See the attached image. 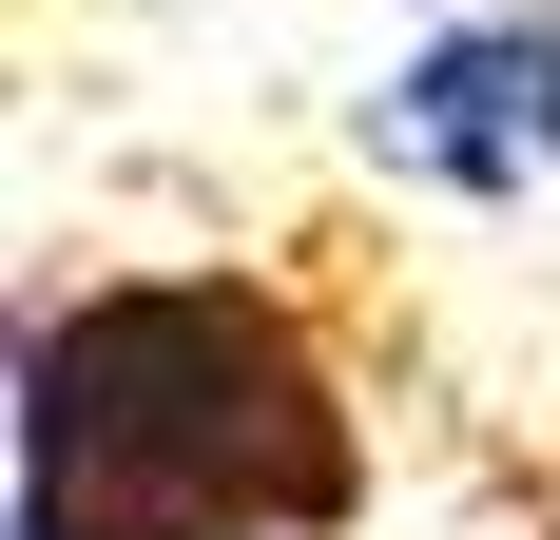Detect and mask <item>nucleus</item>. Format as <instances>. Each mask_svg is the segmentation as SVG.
<instances>
[{"instance_id":"nucleus-2","label":"nucleus","mask_w":560,"mask_h":540,"mask_svg":"<svg viewBox=\"0 0 560 540\" xmlns=\"http://www.w3.org/2000/svg\"><path fill=\"white\" fill-rule=\"evenodd\" d=\"M348 155L445 213H560V0H425L368 58Z\"/></svg>"},{"instance_id":"nucleus-1","label":"nucleus","mask_w":560,"mask_h":540,"mask_svg":"<svg viewBox=\"0 0 560 540\" xmlns=\"http://www.w3.org/2000/svg\"><path fill=\"white\" fill-rule=\"evenodd\" d=\"M20 540H348L368 406L271 270H78L20 309Z\"/></svg>"}]
</instances>
